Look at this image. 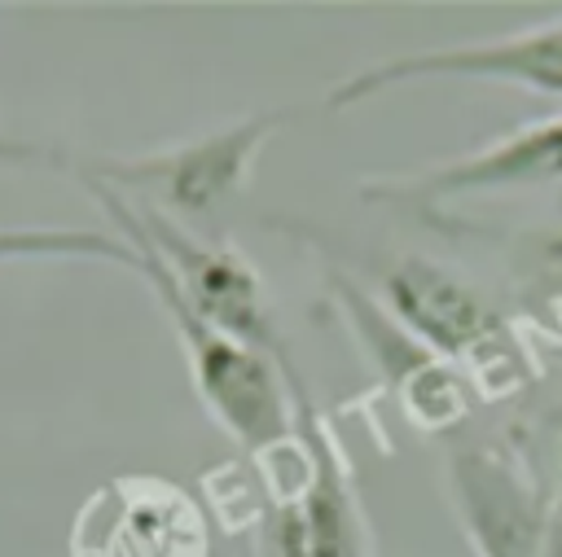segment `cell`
Returning <instances> with one entry per match:
<instances>
[{"label": "cell", "instance_id": "cell-5", "mask_svg": "<svg viewBox=\"0 0 562 557\" xmlns=\"http://www.w3.org/2000/svg\"><path fill=\"white\" fill-rule=\"evenodd\" d=\"M114 197H119L123 215L132 219V228L162 259V268L171 272L176 289L184 294V303L206 325H215L220 333H228V338H237V342H246V346H255L263 355H281L285 351L281 338L272 333L263 276L241 250H233L228 241L193 237L180 219H171V215H162L154 206H140V202H132L123 193H114Z\"/></svg>", "mask_w": 562, "mask_h": 557}, {"label": "cell", "instance_id": "cell-3", "mask_svg": "<svg viewBox=\"0 0 562 557\" xmlns=\"http://www.w3.org/2000/svg\"><path fill=\"white\" fill-rule=\"evenodd\" d=\"M285 110H263L250 118H237L220 132L154 149V154H88L75 158L70 154V175L75 180H97L140 206H154L162 215H206L220 202L237 197L250 175L255 162L263 154V145L285 127Z\"/></svg>", "mask_w": 562, "mask_h": 557}, {"label": "cell", "instance_id": "cell-10", "mask_svg": "<svg viewBox=\"0 0 562 557\" xmlns=\"http://www.w3.org/2000/svg\"><path fill=\"white\" fill-rule=\"evenodd\" d=\"M342 307L356 311V320L364 329L360 342H364L369 360L382 368V377H386V386H391V395H395V403L413 430L448 434L474 412L479 399H474L470 382L448 360L422 355V346L395 320H386L356 285H342Z\"/></svg>", "mask_w": 562, "mask_h": 557}, {"label": "cell", "instance_id": "cell-2", "mask_svg": "<svg viewBox=\"0 0 562 557\" xmlns=\"http://www.w3.org/2000/svg\"><path fill=\"white\" fill-rule=\"evenodd\" d=\"M391 320L430 355L448 360L474 399L505 403L536 382L527 342L448 268L435 259H400L382 285Z\"/></svg>", "mask_w": 562, "mask_h": 557}, {"label": "cell", "instance_id": "cell-1", "mask_svg": "<svg viewBox=\"0 0 562 557\" xmlns=\"http://www.w3.org/2000/svg\"><path fill=\"white\" fill-rule=\"evenodd\" d=\"M79 184L92 193V202L110 219V232L127 241L132 272L149 285L154 303L171 320V329H176V338L184 346V364H189V377H193V390H198L206 417L228 439H237L246 452H255V447H263V443H272L281 434H290L294 430V403H290V386H285V373H281L277 355H263V351H255V346L220 333L215 325H206L184 303V294L176 289L171 272L149 250V241L132 228V219L123 215L119 197L105 184H92V180H79Z\"/></svg>", "mask_w": 562, "mask_h": 557}, {"label": "cell", "instance_id": "cell-7", "mask_svg": "<svg viewBox=\"0 0 562 557\" xmlns=\"http://www.w3.org/2000/svg\"><path fill=\"white\" fill-rule=\"evenodd\" d=\"M448 487L474 557H540L558 504H549L518 447L479 443L452 452Z\"/></svg>", "mask_w": 562, "mask_h": 557}, {"label": "cell", "instance_id": "cell-14", "mask_svg": "<svg viewBox=\"0 0 562 557\" xmlns=\"http://www.w3.org/2000/svg\"><path fill=\"white\" fill-rule=\"evenodd\" d=\"M549 263H553V276H558V303H562V241L553 246V259H549Z\"/></svg>", "mask_w": 562, "mask_h": 557}, {"label": "cell", "instance_id": "cell-8", "mask_svg": "<svg viewBox=\"0 0 562 557\" xmlns=\"http://www.w3.org/2000/svg\"><path fill=\"white\" fill-rule=\"evenodd\" d=\"M277 364L285 373V386H290V399H294L299 417L312 430L316 474L290 509L268 513L272 553L277 557H373V531H369V518L360 509L356 478H351L356 469L342 456L338 434L329 430V421L316 412V403L307 395V382L299 377L290 351H281Z\"/></svg>", "mask_w": 562, "mask_h": 557}, {"label": "cell", "instance_id": "cell-4", "mask_svg": "<svg viewBox=\"0 0 562 557\" xmlns=\"http://www.w3.org/2000/svg\"><path fill=\"white\" fill-rule=\"evenodd\" d=\"M66 557H211V522L162 474H110L79 500Z\"/></svg>", "mask_w": 562, "mask_h": 557}, {"label": "cell", "instance_id": "cell-9", "mask_svg": "<svg viewBox=\"0 0 562 557\" xmlns=\"http://www.w3.org/2000/svg\"><path fill=\"white\" fill-rule=\"evenodd\" d=\"M536 184H562V114L522 123L426 171L364 180L360 193L364 202H404L426 211L435 202H457V197L501 193V189H536Z\"/></svg>", "mask_w": 562, "mask_h": 557}, {"label": "cell", "instance_id": "cell-11", "mask_svg": "<svg viewBox=\"0 0 562 557\" xmlns=\"http://www.w3.org/2000/svg\"><path fill=\"white\" fill-rule=\"evenodd\" d=\"M198 491H202L206 522H215L224 535H246L268 522V500H263V487H259L250 461L206 465L198 474Z\"/></svg>", "mask_w": 562, "mask_h": 557}, {"label": "cell", "instance_id": "cell-15", "mask_svg": "<svg viewBox=\"0 0 562 557\" xmlns=\"http://www.w3.org/2000/svg\"><path fill=\"white\" fill-rule=\"evenodd\" d=\"M558 513H562V474H558Z\"/></svg>", "mask_w": 562, "mask_h": 557}, {"label": "cell", "instance_id": "cell-13", "mask_svg": "<svg viewBox=\"0 0 562 557\" xmlns=\"http://www.w3.org/2000/svg\"><path fill=\"white\" fill-rule=\"evenodd\" d=\"M540 557H562V513H553V526L540 544Z\"/></svg>", "mask_w": 562, "mask_h": 557}, {"label": "cell", "instance_id": "cell-12", "mask_svg": "<svg viewBox=\"0 0 562 557\" xmlns=\"http://www.w3.org/2000/svg\"><path fill=\"white\" fill-rule=\"evenodd\" d=\"M66 167H70V154L0 132V171H66Z\"/></svg>", "mask_w": 562, "mask_h": 557}, {"label": "cell", "instance_id": "cell-6", "mask_svg": "<svg viewBox=\"0 0 562 557\" xmlns=\"http://www.w3.org/2000/svg\"><path fill=\"white\" fill-rule=\"evenodd\" d=\"M426 79H479V83H509L522 92L562 96V22H540L527 31H509L496 39L400 53L391 61H373L325 92V110L342 114L356 110L391 88L426 83Z\"/></svg>", "mask_w": 562, "mask_h": 557}]
</instances>
